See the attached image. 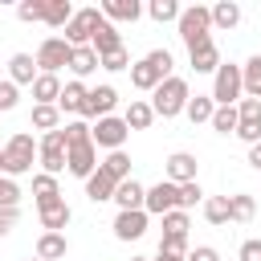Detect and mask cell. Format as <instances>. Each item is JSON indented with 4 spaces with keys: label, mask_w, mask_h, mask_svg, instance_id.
<instances>
[{
    "label": "cell",
    "mask_w": 261,
    "mask_h": 261,
    "mask_svg": "<svg viewBox=\"0 0 261 261\" xmlns=\"http://www.w3.org/2000/svg\"><path fill=\"white\" fill-rule=\"evenodd\" d=\"M65 171L77 179H90L98 171V147L90 139V122H65Z\"/></svg>",
    "instance_id": "obj_1"
},
{
    "label": "cell",
    "mask_w": 261,
    "mask_h": 261,
    "mask_svg": "<svg viewBox=\"0 0 261 261\" xmlns=\"http://www.w3.org/2000/svg\"><path fill=\"white\" fill-rule=\"evenodd\" d=\"M188 82L184 77H163L155 90H151V110H155V118H175V114H184V106H188Z\"/></svg>",
    "instance_id": "obj_2"
},
{
    "label": "cell",
    "mask_w": 261,
    "mask_h": 261,
    "mask_svg": "<svg viewBox=\"0 0 261 261\" xmlns=\"http://www.w3.org/2000/svg\"><path fill=\"white\" fill-rule=\"evenodd\" d=\"M163 77H171V53L167 49H151L143 61L130 65V86L135 90H155Z\"/></svg>",
    "instance_id": "obj_3"
},
{
    "label": "cell",
    "mask_w": 261,
    "mask_h": 261,
    "mask_svg": "<svg viewBox=\"0 0 261 261\" xmlns=\"http://www.w3.org/2000/svg\"><path fill=\"white\" fill-rule=\"evenodd\" d=\"M179 37H184V45L188 49H200V45H208L212 41V12L204 8V4H192V8H179Z\"/></svg>",
    "instance_id": "obj_4"
},
{
    "label": "cell",
    "mask_w": 261,
    "mask_h": 261,
    "mask_svg": "<svg viewBox=\"0 0 261 261\" xmlns=\"http://www.w3.org/2000/svg\"><path fill=\"white\" fill-rule=\"evenodd\" d=\"M33 155H37V143H33V135H24V130H16L8 143H4V155H0V175H24L29 167H33Z\"/></svg>",
    "instance_id": "obj_5"
},
{
    "label": "cell",
    "mask_w": 261,
    "mask_h": 261,
    "mask_svg": "<svg viewBox=\"0 0 261 261\" xmlns=\"http://www.w3.org/2000/svg\"><path fill=\"white\" fill-rule=\"evenodd\" d=\"M241 90H245V86H241V65H224V61H220V69H216V82H212V94H208V98H212L216 106H232V102L241 98Z\"/></svg>",
    "instance_id": "obj_6"
},
{
    "label": "cell",
    "mask_w": 261,
    "mask_h": 261,
    "mask_svg": "<svg viewBox=\"0 0 261 261\" xmlns=\"http://www.w3.org/2000/svg\"><path fill=\"white\" fill-rule=\"evenodd\" d=\"M69 53H73V45L65 37H45L41 49H37V69L41 73H57L61 65H69Z\"/></svg>",
    "instance_id": "obj_7"
},
{
    "label": "cell",
    "mask_w": 261,
    "mask_h": 261,
    "mask_svg": "<svg viewBox=\"0 0 261 261\" xmlns=\"http://www.w3.org/2000/svg\"><path fill=\"white\" fill-rule=\"evenodd\" d=\"M126 122L122 118H114V114H106V118H98L94 126H90V139H94V147H106V151H122V143H126Z\"/></svg>",
    "instance_id": "obj_8"
},
{
    "label": "cell",
    "mask_w": 261,
    "mask_h": 261,
    "mask_svg": "<svg viewBox=\"0 0 261 261\" xmlns=\"http://www.w3.org/2000/svg\"><path fill=\"white\" fill-rule=\"evenodd\" d=\"M102 24V8H82V12H73L69 16V24H65V41L77 49V45H90V37H94V29Z\"/></svg>",
    "instance_id": "obj_9"
},
{
    "label": "cell",
    "mask_w": 261,
    "mask_h": 261,
    "mask_svg": "<svg viewBox=\"0 0 261 261\" xmlns=\"http://www.w3.org/2000/svg\"><path fill=\"white\" fill-rule=\"evenodd\" d=\"M41 167H45V175H57V171H65V130L57 126V130H49L45 139H41Z\"/></svg>",
    "instance_id": "obj_10"
},
{
    "label": "cell",
    "mask_w": 261,
    "mask_h": 261,
    "mask_svg": "<svg viewBox=\"0 0 261 261\" xmlns=\"http://www.w3.org/2000/svg\"><path fill=\"white\" fill-rule=\"evenodd\" d=\"M179 208V188L175 184H167V179H159L155 188H147V200H143V212H155V216H167V212H175Z\"/></svg>",
    "instance_id": "obj_11"
},
{
    "label": "cell",
    "mask_w": 261,
    "mask_h": 261,
    "mask_svg": "<svg viewBox=\"0 0 261 261\" xmlns=\"http://www.w3.org/2000/svg\"><path fill=\"white\" fill-rule=\"evenodd\" d=\"M37 212H41V228L45 232H61L65 224H69V204H65V196H49V200H37Z\"/></svg>",
    "instance_id": "obj_12"
},
{
    "label": "cell",
    "mask_w": 261,
    "mask_h": 261,
    "mask_svg": "<svg viewBox=\"0 0 261 261\" xmlns=\"http://www.w3.org/2000/svg\"><path fill=\"white\" fill-rule=\"evenodd\" d=\"M114 106H118V90H114V86H98V90H90V94H86L82 118H94V122H98V118H106Z\"/></svg>",
    "instance_id": "obj_13"
},
{
    "label": "cell",
    "mask_w": 261,
    "mask_h": 261,
    "mask_svg": "<svg viewBox=\"0 0 261 261\" xmlns=\"http://www.w3.org/2000/svg\"><path fill=\"white\" fill-rule=\"evenodd\" d=\"M196 155H188V151H175V155H167V184H192L196 179Z\"/></svg>",
    "instance_id": "obj_14"
},
{
    "label": "cell",
    "mask_w": 261,
    "mask_h": 261,
    "mask_svg": "<svg viewBox=\"0 0 261 261\" xmlns=\"http://www.w3.org/2000/svg\"><path fill=\"white\" fill-rule=\"evenodd\" d=\"M143 232H147V212H143V208L114 216V237H118V241H139Z\"/></svg>",
    "instance_id": "obj_15"
},
{
    "label": "cell",
    "mask_w": 261,
    "mask_h": 261,
    "mask_svg": "<svg viewBox=\"0 0 261 261\" xmlns=\"http://www.w3.org/2000/svg\"><path fill=\"white\" fill-rule=\"evenodd\" d=\"M90 49L98 53V57H110V53H118L122 49V37H118V29L102 16V24L94 29V37H90Z\"/></svg>",
    "instance_id": "obj_16"
},
{
    "label": "cell",
    "mask_w": 261,
    "mask_h": 261,
    "mask_svg": "<svg viewBox=\"0 0 261 261\" xmlns=\"http://www.w3.org/2000/svg\"><path fill=\"white\" fill-rule=\"evenodd\" d=\"M143 200H147V188L130 175V179H122L118 188H114V204H118V212H135V208H143Z\"/></svg>",
    "instance_id": "obj_17"
},
{
    "label": "cell",
    "mask_w": 261,
    "mask_h": 261,
    "mask_svg": "<svg viewBox=\"0 0 261 261\" xmlns=\"http://www.w3.org/2000/svg\"><path fill=\"white\" fill-rule=\"evenodd\" d=\"M8 82H12V86H33V82H37V61H33L29 53H12V61H8Z\"/></svg>",
    "instance_id": "obj_18"
},
{
    "label": "cell",
    "mask_w": 261,
    "mask_h": 261,
    "mask_svg": "<svg viewBox=\"0 0 261 261\" xmlns=\"http://www.w3.org/2000/svg\"><path fill=\"white\" fill-rule=\"evenodd\" d=\"M102 16L114 24V20H139L143 16V4L139 0H102Z\"/></svg>",
    "instance_id": "obj_19"
},
{
    "label": "cell",
    "mask_w": 261,
    "mask_h": 261,
    "mask_svg": "<svg viewBox=\"0 0 261 261\" xmlns=\"http://www.w3.org/2000/svg\"><path fill=\"white\" fill-rule=\"evenodd\" d=\"M188 57H192V69H196V73H216V69H220V49H216V41H208V45H200V49H188Z\"/></svg>",
    "instance_id": "obj_20"
},
{
    "label": "cell",
    "mask_w": 261,
    "mask_h": 261,
    "mask_svg": "<svg viewBox=\"0 0 261 261\" xmlns=\"http://www.w3.org/2000/svg\"><path fill=\"white\" fill-rule=\"evenodd\" d=\"M33 98H37V106H57V98H61V82H57V73H37V82H33Z\"/></svg>",
    "instance_id": "obj_21"
},
{
    "label": "cell",
    "mask_w": 261,
    "mask_h": 261,
    "mask_svg": "<svg viewBox=\"0 0 261 261\" xmlns=\"http://www.w3.org/2000/svg\"><path fill=\"white\" fill-rule=\"evenodd\" d=\"M65 232H41L37 237V261H61L65 257Z\"/></svg>",
    "instance_id": "obj_22"
},
{
    "label": "cell",
    "mask_w": 261,
    "mask_h": 261,
    "mask_svg": "<svg viewBox=\"0 0 261 261\" xmlns=\"http://www.w3.org/2000/svg\"><path fill=\"white\" fill-rule=\"evenodd\" d=\"M86 86L82 82H65L61 86V98H57V110H69V114H82V106H86Z\"/></svg>",
    "instance_id": "obj_23"
},
{
    "label": "cell",
    "mask_w": 261,
    "mask_h": 261,
    "mask_svg": "<svg viewBox=\"0 0 261 261\" xmlns=\"http://www.w3.org/2000/svg\"><path fill=\"white\" fill-rule=\"evenodd\" d=\"M122 122H126V130H147L151 122H155V110H151V102H130L126 106V114H122Z\"/></svg>",
    "instance_id": "obj_24"
},
{
    "label": "cell",
    "mask_w": 261,
    "mask_h": 261,
    "mask_svg": "<svg viewBox=\"0 0 261 261\" xmlns=\"http://www.w3.org/2000/svg\"><path fill=\"white\" fill-rule=\"evenodd\" d=\"M114 188H118V184H114V179H110L102 167H98V171L86 179V196H90L94 204H102V200H114Z\"/></svg>",
    "instance_id": "obj_25"
},
{
    "label": "cell",
    "mask_w": 261,
    "mask_h": 261,
    "mask_svg": "<svg viewBox=\"0 0 261 261\" xmlns=\"http://www.w3.org/2000/svg\"><path fill=\"white\" fill-rule=\"evenodd\" d=\"M98 167H102V171H106V175H110L114 184L130 179V155H126V151H110V155H106V159H102Z\"/></svg>",
    "instance_id": "obj_26"
},
{
    "label": "cell",
    "mask_w": 261,
    "mask_h": 261,
    "mask_svg": "<svg viewBox=\"0 0 261 261\" xmlns=\"http://www.w3.org/2000/svg\"><path fill=\"white\" fill-rule=\"evenodd\" d=\"M241 86H245L249 98H261V53L241 65Z\"/></svg>",
    "instance_id": "obj_27"
},
{
    "label": "cell",
    "mask_w": 261,
    "mask_h": 261,
    "mask_svg": "<svg viewBox=\"0 0 261 261\" xmlns=\"http://www.w3.org/2000/svg\"><path fill=\"white\" fill-rule=\"evenodd\" d=\"M69 69H73L77 77H86V73H94V69H98V53H94L90 45H77V49L69 53Z\"/></svg>",
    "instance_id": "obj_28"
},
{
    "label": "cell",
    "mask_w": 261,
    "mask_h": 261,
    "mask_svg": "<svg viewBox=\"0 0 261 261\" xmlns=\"http://www.w3.org/2000/svg\"><path fill=\"white\" fill-rule=\"evenodd\" d=\"M69 16H73V4H69V0H45V24L65 29Z\"/></svg>",
    "instance_id": "obj_29"
},
{
    "label": "cell",
    "mask_w": 261,
    "mask_h": 261,
    "mask_svg": "<svg viewBox=\"0 0 261 261\" xmlns=\"http://www.w3.org/2000/svg\"><path fill=\"white\" fill-rule=\"evenodd\" d=\"M212 12V29H232L237 20H241V4H232V0H220L216 8H208Z\"/></svg>",
    "instance_id": "obj_30"
},
{
    "label": "cell",
    "mask_w": 261,
    "mask_h": 261,
    "mask_svg": "<svg viewBox=\"0 0 261 261\" xmlns=\"http://www.w3.org/2000/svg\"><path fill=\"white\" fill-rule=\"evenodd\" d=\"M212 110H216V102H212L208 94H196V98H188V106H184V114H188L192 122H212Z\"/></svg>",
    "instance_id": "obj_31"
},
{
    "label": "cell",
    "mask_w": 261,
    "mask_h": 261,
    "mask_svg": "<svg viewBox=\"0 0 261 261\" xmlns=\"http://www.w3.org/2000/svg\"><path fill=\"white\" fill-rule=\"evenodd\" d=\"M253 212H257V204H253V196L249 192H237V196H228V220H253Z\"/></svg>",
    "instance_id": "obj_32"
},
{
    "label": "cell",
    "mask_w": 261,
    "mask_h": 261,
    "mask_svg": "<svg viewBox=\"0 0 261 261\" xmlns=\"http://www.w3.org/2000/svg\"><path fill=\"white\" fill-rule=\"evenodd\" d=\"M33 126L45 130V135L57 130V126H61V110H57V106H33Z\"/></svg>",
    "instance_id": "obj_33"
},
{
    "label": "cell",
    "mask_w": 261,
    "mask_h": 261,
    "mask_svg": "<svg viewBox=\"0 0 261 261\" xmlns=\"http://www.w3.org/2000/svg\"><path fill=\"white\" fill-rule=\"evenodd\" d=\"M237 106H216L212 110V130H220V135H237Z\"/></svg>",
    "instance_id": "obj_34"
},
{
    "label": "cell",
    "mask_w": 261,
    "mask_h": 261,
    "mask_svg": "<svg viewBox=\"0 0 261 261\" xmlns=\"http://www.w3.org/2000/svg\"><path fill=\"white\" fill-rule=\"evenodd\" d=\"M204 220L208 224H228V196H208L204 200Z\"/></svg>",
    "instance_id": "obj_35"
},
{
    "label": "cell",
    "mask_w": 261,
    "mask_h": 261,
    "mask_svg": "<svg viewBox=\"0 0 261 261\" xmlns=\"http://www.w3.org/2000/svg\"><path fill=\"white\" fill-rule=\"evenodd\" d=\"M147 12H151V20H159V24L179 20V4H175V0H151V4H147Z\"/></svg>",
    "instance_id": "obj_36"
},
{
    "label": "cell",
    "mask_w": 261,
    "mask_h": 261,
    "mask_svg": "<svg viewBox=\"0 0 261 261\" xmlns=\"http://www.w3.org/2000/svg\"><path fill=\"white\" fill-rule=\"evenodd\" d=\"M163 237H188V212L184 208H175V212L163 216Z\"/></svg>",
    "instance_id": "obj_37"
},
{
    "label": "cell",
    "mask_w": 261,
    "mask_h": 261,
    "mask_svg": "<svg viewBox=\"0 0 261 261\" xmlns=\"http://www.w3.org/2000/svg\"><path fill=\"white\" fill-rule=\"evenodd\" d=\"M33 196H37V200L61 196V192H57V175H45V171H41V175H33Z\"/></svg>",
    "instance_id": "obj_38"
},
{
    "label": "cell",
    "mask_w": 261,
    "mask_h": 261,
    "mask_svg": "<svg viewBox=\"0 0 261 261\" xmlns=\"http://www.w3.org/2000/svg\"><path fill=\"white\" fill-rule=\"evenodd\" d=\"M16 16L20 20H45V0H20L16 4Z\"/></svg>",
    "instance_id": "obj_39"
},
{
    "label": "cell",
    "mask_w": 261,
    "mask_h": 261,
    "mask_svg": "<svg viewBox=\"0 0 261 261\" xmlns=\"http://www.w3.org/2000/svg\"><path fill=\"white\" fill-rule=\"evenodd\" d=\"M200 200H204V192H200V184H196V179H192V184H179V208H184V212H188V208H196Z\"/></svg>",
    "instance_id": "obj_40"
},
{
    "label": "cell",
    "mask_w": 261,
    "mask_h": 261,
    "mask_svg": "<svg viewBox=\"0 0 261 261\" xmlns=\"http://www.w3.org/2000/svg\"><path fill=\"white\" fill-rule=\"evenodd\" d=\"M237 118H241V122H261V98H241Z\"/></svg>",
    "instance_id": "obj_41"
},
{
    "label": "cell",
    "mask_w": 261,
    "mask_h": 261,
    "mask_svg": "<svg viewBox=\"0 0 261 261\" xmlns=\"http://www.w3.org/2000/svg\"><path fill=\"white\" fill-rule=\"evenodd\" d=\"M16 200H20V188H16V179L0 175V208H16Z\"/></svg>",
    "instance_id": "obj_42"
},
{
    "label": "cell",
    "mask_w": 261,
    "mask_h": 261,
    "mask_svg": "<svg viewBox=\"0 0 261 261\" xmlns=\"http://www.w3.org/2000/svg\"><path fill=\"white\" fill-rule=\"evenodd\" d=\"M98 65H102V69H110V73H118V69H126V65H130V57H126V49H118V53H110V57H98Z\"/></svg>",
    "instance_id": "obj_43"
},
{
    "label": "cell",
    "mask_w": 261,
    "mask_h": 261,
    "mask_svg": "<svg viewBox=\"0 0 261 261\" xmlns=\"http://www.w3.org/2000/svg\"><path fill=\"white\" fill-rule=\"evenodd\" d=\"M237 139H245L249 147L261 143V122H237Z\"/></svg>",
    "instance_id": "obj_44"
},
{
    "label": "cell",
    "mask_w": 261,
    "mask_h": 261,
    "mask_svg": "<svg viewBox=\"0 0 261 261\" xmlns=\"http://www.w3.org/2000/svg\"><path fill=\"white\" fill-rule=\"evenodd\" d=\"M16 98H20V94H16V86H12V82H0V110H12V106H16Z\"/></svg>",
    "instance_id": "obj_45"
},
{
    "label": "cell",
    "mask_w": 261,
    "mask_h": 261,
    "mask_svg": "<svg viewBox=\"0 0 261 261\" xmlns=\"http://www.w3.org/2000/svg\"><path fill=\"white\" fill-rule=\"evenodd\" d=\"M184 261H220V253H216L212 245H200V249H192V253H184Z\"/></svg>",
    "instance_id": "obj_46"
},
{
    "label": "cell",
    "mask_w": 261,
    "mask_h": 261,
    "mask_svg": "<svg viewBox=\"0 0 261 261\" xmlns=\"http://www.w3.org/2000/svg\"><path fill=\"white\" fill-rule=\"evenodd\" d=\"M241 261H261V241H245L241 245Z\"/></svg>",
    "instance_id": "obj_47"
},
{
    "label": "cell",
    "mask_w": 261,
    "mask_h": 261,
    "mask_svg": "<svg viewBox=\"0 0 261 261\" xmlns=\"http://www.w3.org/2000/svg\"><path fill=\"white\" fill-rule=\"evenodd\" d=\"M16 216H20L16 208H0V237H4V232H8L12 224H16Z\"/></svg>",
    "instance_id": "obj_48"
},
{
    "label": "cell",
    "mask_w": 261,
    "mask_h": 261,
    "mask_svg": "<svg viewBox=\"0 0 261 261\" xmlns=\"http://www.w3.org/2000/svg\"><path fill=\"white\" fill-rule=\"evenodd\" d=\"M249 163L261 171V143H253V147H249Z\"/></svg>",
    "instance_id": "obj_49"
},
{
    "label": "cell",
    "mask_w": 261,
    "mask_h": 261,
    "mask_svg": "<svg viewBox=\"0 0 261 261\" xmlns=\"http://www.w3.org/2000/svg\"><path fill=\"white\" fill-rule=\"evenodd\" d=\"M155 261H184V257H179V253H163V249H159V253H155Z\"/></svg>",
    "instance_id": "obj_50"
},
{
    "label": "cell",
    "mask_w": 261,
    "mask_h": 261,
    "mask_svg": "<svg viewBox=\"0 0 261 261\" xmlns=\"http://www.w3.org/2000/svg\"><path fill=\"white\" fill-rule=\"evenodd\" d=\"M130 261H147V257H130Z\"/></svg>",
    "instance_id": "obj_51"
},
{
    "label": "cell",
    "mask_w": 261,
    "mask_h": 261,
    "mask_svg": "<svg viewBox=\"0 0 261 261\" xmlns=\"http://www.w3.org/2000/svg\"><path fill=\"white\" fill-rule=\"evenodd\" d=\"M0 155H4V147H0Z\"/></svg>",
    "instance_id": "obj_52"
},
{
    "label": "cell",
    "mask_w": 261,
    "mask_h": 261,
    "mask_svg": "<svg viewBox=\"0 0 261 261\" xmlns=\"http://www.w3.org/2000/svg\"><path fill=\"white\" fill-rule=\"evenodd\" d=\"M33 261H37V257H33Z\"/></svg>",
    "instance_id": "obj_53"
}]
</instances>
